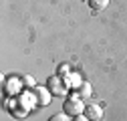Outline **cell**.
<instances>
[{
	"label": "cell",
	"instance_id": "1",
	"mask_svg": "<svg viewBox=\"0 0 127 121\" xmlns=\"http://www.w3.org/2000/svg\"><path fill=\"white\" fill-rule=\"evenodd\" d=\"M63 113H67L69 117H77V115L85 113V105H83L81 97H77V95L67 97L65 103H63Z\"/></svg>",
	"mask_w": 127,
	"mask_h": 121
},
{
	"label": "cell",
	"instance_id": "2",
	"mask_svg": "<svg viewBox=\"0 0 127 121\" xmlns=\"http://www.w3.org/2000/svg\"><path fill=\"white\" fill-rule=\"evenodd\" d=\"M46 89H49V93L51 95H65V91H67V81L65 77H61V75H57V77H49L46 79Z\"/></svg>",
	"mask_w": 127,
	"mask_h": 121
},
{
	"label": "cell",
	"instance_id": "3",
	"mask_svg": "<svg viewBox=\"0 0 127 121\" xmlns=\"http://www.w3.org/2000/svg\"><path fill=\"white\" fill-rule=\"evenodd\" d=\"M85 115H87L91 121H99V119L103 117V109L99 107V105L91 103V105H87V107H85Z\"/></svg>",
	"mask_w": 127,
	"mask_h": 121
},
{
	"label": "cell",
	"instance_id": "4",
	"mask_svg": "<svg viewBox=\"0 0 127 121\" xmlns=\"http://www.w3.org/2000/svg\"><path fill=\"white\" fill-rule=\"evenodd\" d=\"M89 6L93 8V12H101L109 6V0H89Z\"/></svg>",
	"mask_w": 127,
	"mask_h": 121
},
{
	"label": "cell",
	"instance_id": "5",
	"mask_svg": "<svg viewBox=\"0 0 127 121\" xmlns=\"http://www.w3.org/2000/svg\"><path fill=\"white\" fill-rule=\"evenodd\" d=\"M91 95V85L89 83H81L77 87V97H81V99H85V97H89Z\"/></svg>",
	"mask_w": 127,
	"mask_h": 121
},
{
	"label": "cell",
	"instance_id": "6",
	"mask_svg": "<svg viewBox=\"0 0 127 121\" xmlns=\"http://www.w3.org/2000/svg\"><path fill=\"white\" fill-rule=\"evenodd\" d=\"M49 121H69V115L67 113H57V115L49 117Z\"/></svg>",
	"mask_w": 127,
	"mask_h": 121
},
{
	"label": "cell",
	"instance_id": "7",
	"mask_svg": "<svg viewBox=\"0 0 127 121\" xmlns=\"http://www.w3.org/2000/svg\"><path fill=\"white\" fill-rule=\"evenodd\" d=\"M73 121H91L85 113H81V115H77V117H73Z\"/></svg>",
	"mask_w": 127,
	"mask_h": 121
}]
</instances>
